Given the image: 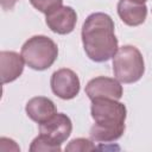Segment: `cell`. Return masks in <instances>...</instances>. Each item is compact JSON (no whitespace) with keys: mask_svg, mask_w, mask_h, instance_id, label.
Instances as JSON below:
<instances>
[{"mask_svg":"<svg viewBox=\"0 0 152 152\" xmlns=\"http://www.w3.org/2000/svg\"><path fill=\"white\" fill-rule=\"evenodd\" d=\"M81 37L86 55L96 63L109 61L119 49L115 25L107 13L89 14L82 25Z\"/></svg>","mask_w":152,"mask_h":152,"instance_id":"obj_1","label":"cell"},{"mask_svg":"<svg viewBox=\"0 0 152 152\" xmlns=\"http://www.w3.org/2000/svg\"><path fill=\"white\" fill-rule=\"evenodd\" d=\"M90 114L94 120L89 131L93 141L113 142L122 137L127 116V109L122 102L114 99H94L91 100Z\"/></svg>","mask_w":152,"mask_h":152,"instance_id":"obj_2","label":"cell"},{"mask_svg":"<svg viewBox=\"0 0 152 152\" xmlns=\"http://www.w3.org/2000/svg\"><path fill=\"white\" fill-rule=\"evenodd\" d=\"M20 55L28 68L43 71L49 69L57 59L58 46L51 38L38 34L28 38L23 44Z\"/></svg>","mask_w":152,"mask_h":152,"instance_id":"obj_3","label":"cell"},{"mask_svg":"<svg viewBox=\"0 0 152 152\" xmlns=\"http://www.w3.org/2000/svg\"><path fill=\"white\" fill-rule=\"evenodd\" d=\"M145 72V62L140 50L133 45H124L113 57V74L121 83L138 82Z\"/></svg>","mask_w":152,"mask_h":152,"instance_id":"obj_4","label":"cell"},{"mask_svg":"<svg viewBox=\"0 0 152 152\" xmlns=\"http://www.w3.org/2000/svg\"><path fill=\"white\" fill-rule=\"evenodd\" d=\"M52 93L62 100H71L76 97L81 89L77 74L68 68L56 70L50 80Z\"/></svg>","mask_w":152,"mask_h":152,"instance_id":"obj_5","label":"cell"},{"mask_svg":"<svg viewBox=\"0 0 152 152\" xmlns=\"http://www.w3.org/2000/svg\"><path fill=\"white\" fill-rule=\"evenodd\" d=\"M86 95L90 99H114L120 100L124 95V89L121 82L116 78L106 77V76H97L91 78L86 86Z\"/></svg>","mask_w":152,"mask_h":152,"instance_id":"obj_6","label":"cell"},{"mask_svg":"<svg viewBox=\"0 0 152 152\" xmlns=\"http://www.w3.org/2000/svg\"><path fill=\"white\" fill-rule=\"evenodd\" d=\"M72 122L64 113H56L48 121L39 124V133L57 145H62L71 134Z\"/></svg>","mask_w":152,"mask_h":152,"instance_id":"obj_7","label":"cell"},{"mask_svg":"<svg viewBox=\"0 0 152 152\" xmlns=\"http://www.w3.org/2000/svg\"><path fill=\"white\" fill-rule=\"evenodd\" d=\"M48 27L57 34H68L74 31L77 23L76 11L70 6H61L45 14Z\"/></svg>","mask_w":152,"mask_h":152,"instance_id":"obj_8","label":"cell"},{"mask_svg":"<svg viewBox=\"0 0 152 152\" xmlns=\"http://www.w3.org/2000/svg\"><path fill=\"white\" fill-rule=\"evenodd\" d=\"M118 14L127 26H139L147 17V6L140 0H119Z\"/></svg>","mask_w":152,"mask_h":152,"instance_id":"obj_9","label":"cell"},{"mask_svg":"<svg viewBox=\"0 0 152 152\" xmlns=\"http://www.w3.org/2000/svg\"><path fill=\"white\" fill-rule=\"evenodd\" d=\"M25 61L21 55L14 51L0 52V76L1 83L6 84L15 81L24 71Z\"/></svg>","mask_w":152,"mask_h":152,"instance_id":"obj_10","label":"cell"},{"mask_svg":"<svg viewBox=\"0 0 152 152\" xmlns=\"http://www.w3.org/2000/svg\"><path fill=\"white\" fill-rule=\"evenodd\" d=\"M27 116L37 122L43 124L57 113V108L52 100L45 96H34L30 99L25 107Z\"/></svg>","mask_w":152,"mask_h":152,"instance_id":"obj_11","label":"cell"},{"mask_svg":"<svg viewBox=\"0 0 152 152\" xmlns=\"http://www.w3.org/2000/svg\"><path fill=\"white\" fill-rule=\"evenodd\" d=\"M28 150L31 152H40V151H43V152H61L62 147H61V145L55 144L49 138H46L45 135L39 133V135L32 140Z\"/></svg>","mask_w":152,"mask_h":152,"instance_id":"obj_12","label":"cell"},{"mask_svg":"<svg viewBox=\"0 0 152 152\" xmlns=\"http://www.w3.org/2000/svg\"><path fill=\"white\" fill-rule=\"evenodd\" d=\"M96 150L95 144L86 138H76L72 139L65 147L68 152H83V151H94Z\"/></svg>","mask_w":152,"mask_h":152,"instance_id":"obj_13","label":"cell"},{"mask_svg":"<svg viewBox=\"0 0 152 152\" xmlns=\"http://www.w3.org/2000/svg\"><path fill=\"white\" fill-rule=\"evenodd\" d=\"M30 4L39 12L48 14L63 5V0H30Z\"/></svg>","mask_w":152,"mask_h":152,"instance_id":"obj_14","label":"cell"},{"mask_svg":"<svg viewBox=\"0 0 152 152\" xmlns=\"http://www.w3.org/2000/svg\"><path fill=\"white\" fill-rule=\"evenodd\" d=\"M0 2H1V7L4 11H10V10H13L18 0H0Z\"/></svg>","mask_w":152,"mask_h":152,"instance_id":"obj_15","label":"cell"},{"mask_svg":"<svg viewBox=\"0 0 152 152\" xmlns=\"http://www.w3.org/2000/svg\"><path fill=\"white\" fill-rule=\"evenodd\" d=\"M140 1H142V2H145V1H147V0H140Z\"/></svg>","mask_w":152,"mask_h":152,"instance_id":"obj_16","label":"cell"}]
</instances>
